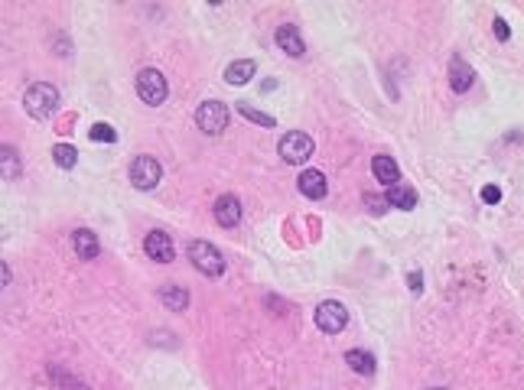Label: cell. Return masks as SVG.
<instances>
[{"label":"cell","mask_w":524,"mask_h":390,"mask_svg":"<svg viewBox=\"0 0 524 390\" xmlns=\"http://www.w3.org/2000/svg\"><path fill=\"white\" fill-rule=\"evenodd\" d=\"M23 104H26V111H30V117L46 121V117L55 114V107H59V92H55L53 85H46V82H36V85H30V92H26Z\"/></svg>","instance_id":"obj_1"},{"label":"cell","mask_w":524,"mask_h":390,"mask_svg":"<svg viewBox=\"0 0 524 390\" xmlns=\"http://www.w3.org/2000/svg\"><path fill=\"white\" fill-rule=\"evenodd\" d=\"M277 146H280L284 163H290V166H300V163H306L309 156H313V137L303 134V130H290V134H284Z\"/></svg>","instance_id":"obj_2"},{"label":"cell","mask_w":524,"mask_h":390,"mask_svg":"<svg viewBox=\"0 0 524 390\" xmlns=\"http://www.w3.org/2000/svg\"><path fill=\"white\" fill-rule=\"evenodd\" d=\"M189 260L196 264V270L205 276H222L225 273V257L208 244V241H196L189 244Z\"/></svg>","instance_id":"obj_3"},{"label":"cell","mask_w":524,"mask_h":390,"mask_svg":"<svg viewBox=\"0 0 524 390\" xmlns=\"http://www.w3.org/2000/svg\"><path fill=\"white\" fill-rule=\"evenodd\" d=\"M196 124H199L202 134L215 137V134H222L228 127V107L222 101H202L199 111H196Z\"/></svg>","instance_id":"obj_4"},{"label":"cell","mask_w":524,"mask_h":390,"mask_svg":"<svg viewBox=\"0 0 524 390\" xmlns=\"http://www.w3.org/2000/svg\"><path fill=\"white\" fill-rule=\"evenodd\" d=\"M137 94L144 104H163L166 101V94H170V88H166V78L160 75L156 69H144L137 75Z\"/></svg>","instance_id":"obj_5"},{"label":"cell","mask_w":524,"mask_h":390,"mask_svg":"<svg viewBox=\"0 0 524 390\" xmlns=\"http://www.w3.org/2000/svg\"><path fill=\"white\" fill-rule=\"evenodd\" d=\"M316 325L326 332V335H336V332H342L348 325V313L342 303H336V299H326V303H319L316 306Z\"/></svg>","instance_id":"obj_6"},{"label":"cell","mask_w":524,"mask_h":390,"mask_svg":"<svg viewBox=\"0 0 524 390\" xmlns=\"http://www.w3.org/2000/svg\"><path fill=\"white\" fill-rule=\"evenodd\" d=\"M160 176H163V166L154 156H137V160L131 163V183L137 185V189H154V185L160 183Z\"/></svg>","instance_id":"obj_7"},{"label":"cell","mask_w":524,"mask_h":390,"mask_svg":"<svg viewBox=\"0 0 524 390\" xmlns=\"http://www.w3.org/2000/svg\"><path fill=\"white\" fill-rule=\"evenodd\" d=\"M146 247V257L156 260V264H170L173 257H176V247H173V237L166 234V231H150L144 241Z\"/></svg>","instance_id":"obj_8"},{"label":"cell","mask_w":524,"mask_h":390,"mask_svg":"<svg viewBox=\"0 0 524 390\" xmlns=\"http://www.w3.org/2000/svg\"><path fill=\"white\" fill-rule=\"evenodd\" d=\"M472 82H476L472 65H466L459 55H453V62H449V88H453L456 94H466L472 88Z\"/></svg>","instance_id":"obj_9"},{"label":"cell","mask_w":524,"mask_h":390,"mask_svg":"<svg viewBox=\"0 0 524 390\" xmlns=\"http://www.w3.org/2000/svg\"><path fill=\"white\" fill-rule=\"evenodd\" d=\"M215 222L222 224V228H235V224L241 222V202H238V195H222V199L215 202Z\"/></svg>","instance_id":"obj_10"},{"label":"cell","mask_w":524,"mask_h":390,"mask_svg":"<svg viewBox=\"0 0 524 390\" xmlns=\"http://www.w3.org/2000/svg\"><path fill=\"white\" fill-rule=\"evenodd\" d=\"M371 173H375V179L385 185H397V179H401V166H397L394 156H387V153H378L371 160Z\"/></svg>","instance_id":"obj_11"},{"label":"cell","mask_w":524,"mask_h":390,"mask_svg":"<svg viewBox=\"0 0 524 390\" xmlns=\"http://www.w3.org/2000/svg\"><path fill=\"white\" fill-rule=\"evenodd\" d=\"M296 185H300V192L306 195V199H323L326 195V176L319 173V169H303L300 179H296Z\"/></svg>","instance_id":"obj_12"},{"label":"cell","mask_w":524,"mask_h":390,"mask_svg":"<svg viewBox=\"0 0 524 390\" xmlns=\"http://www.w3.org/2000/svg\"><path fill=\"white\" fill-rule=\"evenodd\" d=\"M277 46L284 49L287 55H303V53H306V43H303L300 30H296V26H290V23H284L277 30Z\"/></svg>","instance_id":"obj_13"},{"label":"cell","mask_w":524,"mask_h":390,"mask_svg":"<svg viewBox=\"0 0 524 390\" xmlns=\"http://www.w3.org/2000/svg\"><path fill=\"white\" fill-rule=\"evenodd\" d=\"M72 247H75V254H78L82 260L98 257V251H101V247H98V237H95L92 231H85V228L72 234Z\"/></svg>","instance_id":"obj_14"},{"label":"cell","mask_w":524,"mask_h":390,"mask_svg":"<svg viewBox=\"0 0 524 390\" xmlns=\"http://www.w3.org/2000/svg\"><path fill=\"white\" fill-rule=\"evenodd\" d=\"M160 299H163V306L173 309V313H183V309L189 306V293H186L183 286H173V283L160 286Z\"/></svg>","instance_id":"obj_15"},{"label":"cell","mask_w":524,"mask_h":390,"mask_svg":"<svg viewBox=\"0 0 524 390\" xmlns=\"http://www.w3.org/2000/svg\"><path fill=\"white\" fill-rule=\"evenodd\" d=\"M346 364L352 367V371H358V374H375V354L365 352V348H352V352H346Z\"/></svg>","instance_id":"obj_16"},{"label":"cell","mask_w":524,"mask_h":390,"mask_svg":"<svg viewBox=\"0 0 524 390\" xmlns=\"http://www.w3.org/2000/svg\"><path fill=\"white\" fill-rule=\"evenodd\" d=\"M387 199V205H394V208H404V212H410V208L417 205V192L410 189V185H391V192L385 195Z\"/></svg>","instance_id":"obj_17"},{"label":"cell","mask_w":524,"mask_h":390,"mask_svg":"<svg viewBox=\"0 0 524 390\" xmlns=\"http://www.w3.org/2000/svg\"><path fill=\"white\" fill-rule=\"evenodd\" d=\"M20 156H16V150L10 143H0V176L4 179H16L20 176Z\"/></svg>","instance_id":"obj_18"},{"label":"cell","mask_w":524,"mask_h":390,"mask_svg":"<svg viewBox=\"0 0 524 390\" xmlns=\"http://www.w3.org/2000/svg\"><path fill=\"white\" fill-rule=\"evenodd\" d=\"M251 75H255V62L251 59H238L225 69V82L228 85H245V82H251Z\"/></svg>","instance_id":"obj_19"},{"label":"cell","mask_w":524,"mask_h":390,"mask_svg":"<svg viewBox=\"0 0 524 390\" xmlns=\"http://www.w3.org/2000/svg\"><path fill=\"white\" fill-rule=\"evenodd\" d=\"M53 160L59 163L62 169H72V166L78 163V150H75L72 143H55V146H53Z\"/></svg>","instance_id":"obj_20"},{"label":"cell","mask_w":524,"mask_h":390,"mask_svg":"<svg viewBox=\"0 0 524 390\" xmlns=\"http://www.w3.org/2000/svg\"><path fill=\"white\" fill-rule=\"evenodd\" d=\"M238 114H245L251 124H261V127H274V124H277V121H274V117H270V114H261V111H255V107H251V104H245V101H241V104H238Z\"/></svg>","instance_id":"obj_21"},{"label":"cell","mask_w":524,"mask_h":390,"mask_svg":"<svg viewBox=\"0 0 524 390\" xmlns=\"http://www.w3.org/2000/svg\"><path fill=\"white\" fill-rule=\"evenodd\" d=\"M92 140H98V143H114L117 130L108 127V124H95V127H92Z\"/></svg>","instance_id":"obj_22"},{"label":"cell","mask_w":524,"mask_h":390,"mask_svg":"<svg viewBox=\"0 0 524 390\" xmlns=\"http://www.w3.org/2000/svg\"><path fill=\"white\" fill-rule=\"evenodd\" d=\"M365 205H368V212H375V215H385L387 212V199H385V195H375V192H368V195H365Z\"/></svg>","instance_id":"obj_23"},{"label":"cell","mask_w":524,"mask_h":390,"mask_svg":"<svg viewBox=\"0 0 524 390\" xmlns=\"http://www.w3.org/2000/svg\"><path fill=\"white\" fill-rule=\"evenodd\" d=\"M482 202L498 205V202H501V189H498V185H486V189H482Z\"/></svg>","instance_id":"obj_24"},{"label":"cell","mask_w":524,"mask_h":390,"mask_svg":"<svg viewBox=\"0 0 524 390\" xmlns=\"http://www.w3.org/2000/svg\"><path fill=\"white\" fill-rule=\"evenodd\" d=\"M495 36L501 39V43H508V36H511V30H508V23H505V20H501V16H495Z\"/></svg>","instance_id":"obj_25"},{"label":"cell","mask_w":524,"mask_h":390,"mask_svg":"<svg viewBox=\"0 0 524 390\" xmlns=\"http://www.w3.org/2000/svg\"><path fill=\"white\" fill-rule=\"evenodd\" d=\"M407 286H410L414 293H420V290H424V276L417 273V270H410V273H407Z\"/></svg>","instance_id":"obj_26"},{"label":"cell","mask_w":524,"mask_h":390,"mask_svg":"<svg viewBox=\"0 0 524 390\" xmlns=\"http://www.w3.org/2000/svg\"><path fill=\"white\" fill-rule=\"evenodd\" d=\"M55 381H59V384H65V387H69V390H85V384H75L69 374H62V371H59V374H55Z\"/></svg>","instance_id":"obj_27"},{"label":"cell","mask_w":524,"mask_h":390,"mask_svg":"<svg viewBox=\"0 0 524 390\" xmlns=\"http://www.w3.org/2000/svg\"><path fill=\"white\" fill-rule=\"evenodd\" d=\"M10 283V270H7V264L0 260V286H7Z\"/></svg>","instance_id":"obj_28"},{"label":"cell","mask_w":524,"mask_h":390,"mask_svg":"<svg viewBox=\"0 0 524 390\" xmlns=\"http://www.w3.org/2000/svg\"><path fill=\"white\" fill-rule=\"evenodd\" d=\"M430 390H443V387H430Z\"/></svg>","instance_id":"obj_29"}]
</instances>
